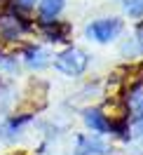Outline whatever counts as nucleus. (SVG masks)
<instances>
[{"instance_id": "nucleus-1", "label": "nucleus", "mask_w": 143, "mask_h": 155, "mask_svg": "<svg viewBox=\"0 0 143 155\" xmlns=\"http://www.w3.org/2000/svg\"><path fill=\"white\" fill-rule=\"evenodd\" d=\"M87 64H89V57L77 47L63 49V52L54 59V68L61 71L63 75H80V73H85Z\"/></svg>"}, {"instance_id": "nucleus-2", "label": "nucleus", "mask_w": 143, "mask_h": 155, "mask_svg": "<svg viewBox=\"0 0 143 155\" xmlns=\"http://www.w3.org/2000/svg\"><path fill=\"white\" fill-rule=\"evenodd\" d=\"M120 28H122L120 19H99L87 28V35L94 38L96 42H108L120 33Z\"/></svg>"}, {"instance_id": "nucleus-3", "label": "nucleus", "mask_w": 143, "mask_h": 155, "mask_svg": "<svg viewBox=\"0 0 143 155\" xmlns=\"http://www.w3.org/2000/svg\"><path fill=\"white\" fill-rule=\"evenodd\" d=\"M28 28H31V24L24 21L21 17H14V14L0 17V38L2 40H19Z\"/></svg>"}, {"instance_id": "nucleus-4", "label": "nucleus", "mask_w": 143, "mask_h": 155, "mask_svg": "<svg viewBox=\"0 0 143 155\" xmlns=\"http://www.w3.org/2000/svg\"><path fill=\"white\" fill-rule=\"evenodd\" d=\"M61 10H63V0H40V7H38L40 21H42V24L57 21V17L61 14Z\"/></svg>"}, {"instance_id": "nucleus-5", "label": "nucleus", "mask_w": 143, "mask_h": 155, "mask_svg": "<svg viewBox=\"0 0 143 155\" xmlns=\"http://www.w3.org/2000/svg\"><path fill=\"white\" fill-rule=\"evenodd\" d=\"M106 143L99 139H89V136H80L77 141V155H103Z\"/></svg>"}, {"instance_id": "nucleus-6", "label": "nucleus", "mask_w": 143, "mask_h": 155, "mask_svg": "<svg viewBox=\"0 0 143 155\" xmlns=\"http://www.w3.org/2000/svg\"><path fill=\"white\" fill-rule=\"evenodd\" d=\"M26 61H28L31 68L40 71V68H45L49 64V54L42 47H28V49H26Z\"/></svg>"}, {"instance_id": "nucleus-7", "label": "nucleus", "mask_w": 143, "mask_h": 155, "mask_svg": "<svg viewBox=\"0 0 143 155\" xmlns=\"http://www.w3.org/2000/svg\"><path fill=\"white\" fill-rule=\"evenodd\" d=\"M85 122L92 132H106L108 129V120L101 110H87L85 113Z\"/></svg>"}, {"instance_id": "nucleus-8", "label": "nucleus", "mask_w": 143, "mask_h": 155, "mask_svg": "<svg viewBox=\"0 0 143 155\" xmlns=\"http://www.w3.org/2000/svg\"><path fill=\"white\" fill-rule=\"evenodd\" d=\"M127 104H129V108H132V113L143 115V85H136V87L132 89V94H129V99H127Z\"/></svg>"}, {"instance_id": "nucleus-9", "label": "nucleus", "mask_w": 143, "mask_h": 155, "mask_svg": "<svg viewBox=\"0 0 143 155\" xmlns=\"http://www.w3.org/2000/svg\"><path fill=\"white\" fill-rule=\"evenodd\" d=\"M68 31H70V26H68V24H57V21L45 24V33L49 35V40H63V38L68 35Z\"/></svg>"}, {"instance_id": "nucleus-10", "label": "nucleus", "mask_w": 143, "mask_h": 155, "mask_svg": "<svg viewBox=\"0 0 143 155\" xmlns=\"http://www.w3.org/2000/svg\"><path fill=\"white\" fill-rule=\"evenodd\" d=\"M124 10L129 17H143V0H124Z\"/></svg>"}, {"instance_id": "nucleus-11", "label": "nucleus", "mask_w": 143, "mask_h": 155, "mask_svg": "<svg viewBox=\"0 0 143 155\" xmlns=\"http://www.w3.org/2000/svg\"><path fill=\"white\" fill-rule=\"evenodd\" d=\"M35 2H38V0H12V7L19 10V12H28V10L35 7Z\"/></svg>"}, {"instance_id": "nucleus-12", "label": "nucleus", "mask_w": 143, "mask_h": 155, "mask_svg": "<svg viewBox=\"0 0 143 155\" xmlns=\"http://www.w3.org/2000/svg\"><path fill=\"white\" fill-rule=\"evenodd\" d=\"M12 68H14V61L5 54H0V71H12Z\"/></svg>"}, {"instance_id": "nucleus-13", "label": "nucleus", "mask_w": 143, "mask_h": 155, "mask_svg": "<svg viewBox=\"0 0 143 155\" xmlns=\"http://www.w3.org/2000/svg\"><path fill=\"white\" fill-rule=\"evenodd\" d=\"M136 42H138V49L143 52V26L138 28V33H136Z\"/></svg>"}]
</instances>
